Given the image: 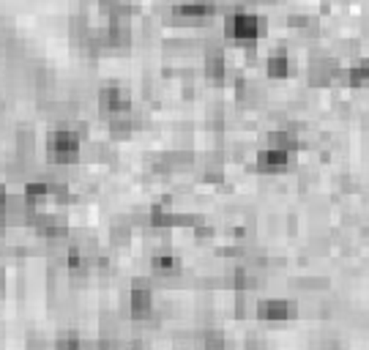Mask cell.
Here are the masks:
<instances>
[{
  "mask_svg": "<svg viewBox=\"0 0 369 350\" xmlns=\"http://www.w3.org/2000/svg\"><path fill=\"white\" fill-rule=\"evenodd\" d=\"M249 315H255L252 290H235V318H249Z\"/></svg>",
  "mask_w": 369,
  "mask_h": 350,
  "instance_id": "2e32d148",
  "label": "cell"
},
{
  "mask_svg": "<svg viewBox=\"0 0 369 350\" xmlns=\"http://www.w3.org/2000/svg\"><path fill=\"white\" fill-rule=\"evenodd\" d=\"M361 238H364V241H369V224H367V222L361 224Z\"/></svg>",
  "mask_w": 369,
  "mask_h": 350,
  "instance_id": "83f0119b",
  "label": "cell"
},
{
  "mask_svg": "<svg viewBox=\"0 0 369 350\" xmlns=\"http://www.w3.org/2000/svg\"><path fill=\"white\" fill-rule=\"evenodd\" d=\"M266 348V340L260 331H249L246 334V350H263Z\"/></svg>",
  "mask_w": 369,
  "mask_h": 350,
  "instance_id": "7402d4cb",
  "label": "cell"
},
{
  "mask_svg": "<svg viewBox=\"0 0 369 350\" xmlns=\"http://www.w3.org/2000/svg\"><path fill=\"white\" fill-rule=\"evenodd\" d=\"M337 186L342 189V195H353V192H359L361 186H359V181L350 175V173H342L339 178H337Z\"/></svg>",
  "mask_w": 369,
  "mask_h": 350,
  "instance_id": "d6986e66",
  "label": "cell"
},
{
  "mask_svg": "<svg viewBox=\"0 0 369 350\" xmlns=\"http://www.w3.org/2000/svg\"><path fill=\"white\" fill-rule=\"evenodd\" d=\"M295 304L288 298H263L255 304V318L266 320V323H277V320H290L295 318Z\"/></svg>",
  "mask_w": 369,
  "mask_h": 350,
  "instance_id": "5b68a950",
  "label": "cell"
},
{
  "mask_svg": "<svg viewBox=\"0 0 369 350\" xmlns=\"http://www.w3.org/2000/svg\"><path fill=\"white\" fill-rule=\"evenodd\" d=\"M203 71H206V77L214 79V82H221V79H224V74H227V61H224V52H221L219 47H214V50L206 52Z\"/></svg>",
  "mask_w": 369,
  "mask_h": 350,
  "instance_id": "8fae6325",
  "label": "cell"
},
{
  "mask_svg": "<svg viewBox=\"0 0 369 350\" xmlns=\"http://www.w3.org/2000/svg\"><path fill=\"white\" fill-rule=\"evenodd\" d=\"M6 200H8V189L6 184H0V208H6Z\"/></svg>",
  "mask_w": 369,
  "mask_h": 350,
  "instance_id": "d4e9b609",
  "label": "cell"
},
{
  "mask_svg": "<svg viewBox=\"0 0 369 350\" xmlns=\"http://www.w3.org/2000/svg\"><path fill=\"white\" fill-rule=\"evenodd\" d=\"M361 33H364V36L369 39V11L364 14V19H361Z\"/></svg>",
  "mask_w": 369,
  "mask_h": 350,
  "instance_id": "4316f807",
  "label": "cell"
},
{
  "mask_svg": "<svg viewBox=\"0 0 369 350\" xmlns=\"http://www.w3.org/2000/svg\"><path fill=\"white\" fill-rule=\"evenodd\" d=\"M328 284L326 277H303V280H295V287H306V290H323Z\"/></svg>",
  "mask_w": 369,
  "mask_h": 350,
  "instance_id": "44dd1931",
  "label": "cell"
},
{
  "mask_svg": "<svg viewBox=\"0 0 369 350\" xmlns=\"http://www.w3.org/2000/svg\"><path fill=\"white\" fill-rule=\"evenodd\" d=\"M342 85L356 88V90L369 88V55H359V58H353L350 66H345V79H342Z\"/></svg>",
  "mask_w": 369,
  "mask_h": 350,
  "instance_id": "ba28073f",
  "label": "cell"
},
{
  "mask_svg": "<svg viewBox=\"0 0 369 350\" xmlns=\"http://www.w3.org/2000/svg\"><path fill=\"white\" fill-rule=\"evenodd\" d=\"M192 233H195V238H197V241H211V238L217 235V230H214L206 219H200V222L192 227Z\"/></svg>",
  "mask_w": 369,
  "mask_h": 350,
  "instance_id": "ffe728a7",
  "label": "cell"
},
{
  "mask_svg": "<svg viewBox=\"0 0 369 350\" xmlns=\"http://www.w3.org/2000/svg\"><path fill=\"white\" fill-rule=\"evenodd\" d=\"M99 110L110 118V115H121V113H132L134 107H132V93L123 88V85H115V82H110V85H104L101 90H99Z\"/></svg>",
  "mask_w": 369,
  "mask_h": 350,
  "instance_id": "277c9868",
  "label": "cell"
},
{
  "mask_svg": "<svg viewBox=\"0 0 369 350\" xmlns=\"http://www.w3.org/2000/svg\"><path fill=\"white\" fill-rule=\"evenodd\" d=\"M79 334L74 329H63L58 331V337L52 340V350H79Z\"/></svg>",
  "mask_w": 369,
  "mask_h": 350,
  "instance_id": "9a60e30c",
  "label": "cell"
},
{
  "mask_svg": "<svg viewBox=\"0 0 369 350\" xmlns=\"http://www.w3.org/2000/svg\"><path fill=\"white\" fill-rule=\"evenodd\" d=\"M50 200H55L58 206H69L74 200L69 184L66 181H50Z\"/></svg>",
  "mask_w": 369,
  "mask_h": 350,
  "instance_id": "e0dca14e",
  "label": "cell"
},
{
  "mask_svg": "<svg viewBox=\"0 0 369 350\" xmlns=\"http://www.w3.org/2000/svg\"><path fill=\"white\" fill-rule=\"evenodd\" d=\"M3 224L8 227V219H6V208H0V227H3Z\"/></svg>",
  "mask_w": 369,
  "mask_h": 350,
  "instance_id": "f1b7e54d",
  "label": "cell"
},
{
  "mask_svg": "<svg viewBox=\"0 0 369 350\" xmlns=\"http://www.w3.org/2000/svg\"><path fill=\"white\" fill-rule=\"evenodd\" d=\"M266 74L271 79H285L290 74V58L285 50H274L268 58H266Z\"/></svg>",
  "mask_w": 369,
  "mask_h": 350,
  "instance_id": "7c38bea8",
  "label": "cell"
},
{
  "mask_svg": "<svg viewBox=\"0 0 369 350\" xmlns=\"http://www.w3.org/2000/svg\"><path fill=\"white\" fill-rule=\"evenodd\" d=\"M288 164H290V153L282 150V148L266 145V148H260L255 153V170L263 173V175H277V173L288 170Z\"/></svg>",
  "mask_w": 369,
  "mask_h": 350,
  "instance_id": "8992f818",
  "label": "cell"
},
{
  "mask_svg": "<svg viewBox=\"0 0 369 350\" xmlns=\"http://www.w3.org/2000/svg\"><path fill=\"white\" fill-rule=\"evenodd\" d=\"M211 17H214V3H208V0L178 3V6L172 8V25H183V28L206 25Z\"/></svg>",
  "mask_w": 369,
  "mask_h": 350,
  "instance_id": "3957f363",
  "label": "cell"
},
{
  "mask_svg": "<svg viewBox=\"0 0 369 350\" xmlns=\"http://www.w3.org/2000/svg\"><path fill=\"white\" fill-rule=\"evenodd\" d=\"M22 197H25V203H28L30 208H44V203L50 200V181H44V178L28 181Z\"/></svg>",
  "mask_w": 369,
  "mask_h": 350,
  "instance_id": "30bf717a",
  "label": "cell"
},
{
  "mask_svg": "<svg viewBox=\"0 0 369 350\" xmlns=\"http://www.w3.org/2000/svg\"><path fill=\"white\" fill-rule=\"evenodd\" d=\"M361 129H364V135H369V110L361 113Z\"/></svg>",
  "mask_w": 369,
  "mask_h": 350,
  "instance_id": "484cf974",
  "label": "cell"
},
{
  "mask_svg": "<svg viewBox=\"0 0 369 350\" xmlns=\"http://www.w3.org/2000/svg\"><path fill=\"white\" fill-rule=\"evenodd\" d=\"M132 233H134V227H132V222L126 219V216H121V219H115L112 224H110V244L112 246H129L132 244Z\"/></svg>",
  "mask_w": 369,
  "mask_h": 350,
  "instance_id": "4fadbf2b",
  "label": "cell"
},
{
  "mask_svg": "<svg viewBox=\"0 0 369 350\" xmlns=\"http://www.w3.org/2000/svg\"><path fill=\"white\" fill-rule=\"evenodd\" d=\"M224 33H227L230 41L252 47L263 33V19L257 14H252V11H232L224 19Z\"/></svg>",
  "mask_w": 369,
  "mask_h": 350,
  "instance_id": "6da1fadb",
  "label": "cell"
},
{
  "mask_svg": "<svg viewBox=\"0 0 369 350\" xmlns=\"http://www.w3.org/2000/svg\"><path fill=\"white\" fill-rule=\"evenodd\" d=\"M219 350H227V348H219Z\"/></svg>",
  "mask_w": 369,
  "mask_h": 350,
  "instance_id": "f546056e",
  "label": "cell"
},
{
  "mask_svg": "<svg viewBox=\"0 0 369 350\" xmlns=\"http://www.w3.org/2000/svg\"><path fill=\"white\" fill-rule=\"evenodd\" d=\"M129 318L137 320V323H148V320H159L156 312H153V287L150 280H137L132 282V290H129Z\"/></svg>",
  "mask_w": 369,
  "mask_h": 350,
  "instance_id": "7a4b0ae2",
  "label": "cell"
},
{
  "mask_svg": "<svg viewBox=\"0 0 369 350\" xmlns=\"http://www.w3.org/2000/svg\"><path fill=\"white\" fill-rule=\"evenodd\" d=\"M14 150H17V156H30L36 150V135L30 129H19L14 135Z\"/></svg>",
  "mask_w": 369,
  "mask_h": 350,
  "instance_id": "5bb4252c",
  "label": "cell"
},
{
  "mask_svg": "<svg viewBox=\"0 0 369 350\" xmlns=\"http://www.w3.org/2000/svg\"><path fill=\"white\" fill-rule=\"evenodd\" d=\"M107 129H110V140L112 142H121V140H129L137 129L132 113H121V115H110L107 121Z\"/></svg>",
  "mask_w": 369,
  "mask_h": 350,
  "instance_id": "9c48e42d",
  "label": "cell"
},
{
  "mask_svg": "<svg viewBox=\"0 0 369 350\" xmlns=\"http://www.w3.org/2000/svg\"><path fill=\"white\" fill-rule=\"evenodd\" d=\"M79 350H110V348H107L104 340L99 337V340H82V342H79Z\"/></svg>",
  "mask_w": 369,
  "mask_h": 350,
  "instance_id": "603a6c76",
  "label": "cell"
},
{
  "mask_svg": "<svg viewBox=\"0 0 369 350\" xmlns=\"http://www.w3.org/2000/svg\"><path fill=\"white\" fill-rule=\"evenodd\" d=\"M181 257H175L170 249H161V252H153L150 255V274L153 277H178L181 274Z\"/></svg>",
  "mask_w": 369,
  "mask_h": 350,
  "instance_id": "52a82bcc",
  "label": "cell"
},
{
  "mask_svg": "<svg viewBox=\"0 0 369 350\" xmlns=\"http://www.w3.org/2000/svg\"><path fill=\"white\" fill-rule=\"evenodd\" d=\"M25 350H52V340L41 331H30L25 337Z\"/></svg>",
  "mask_w": 369,
  "mask_h": 350,
  "instance_id": "ac0fdd59",
  "label": "cell"
},
{
  "mask_svg": "<svg viewBox=\"0 0 369 350\" xmlns=\"http://www.w3.org/2000/svg\"><path fill=\"white\" fill-rule=\"evenodd\" d=\"M6 295V266H0V298Z\"/></svg>",
  "mask_w": 369,
  "mask_h": 350,
  "instance_id": "cb8c5ba5",
  "label": "cell"
}]
</instances>
